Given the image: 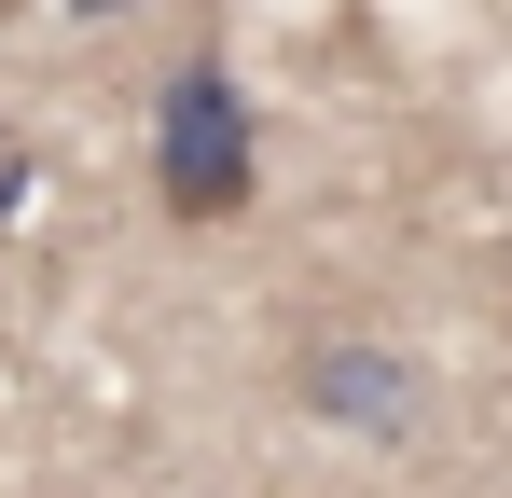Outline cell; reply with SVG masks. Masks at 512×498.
<instances>
[{"instance_id": "6da1fadb", "label": "cell", "mask_w": 512, "mask_h": 498, "mask_svg": "<svg viewBox=\"0 0 512 498\" xmlns=\"http://www.w3.org/2000/svg\"><path fill=\"white\" fill-rule=\"evenodd\" d=\"M250 194H263L250 97H236L222 56H180L167 97H153V208H167L180 236H222V222H250Z\"/></svg>"}, {"instance_id": "7a4b0ae2", "label": "cell", "mask_w": 512, "mask_h": 498, "mask_svg": "<svg viewBox=\"0 0 512 498\" xmlns=\"http://www.w3.org/2000/svg\"><path fill=\"white\" fill-rule=\"evenodd\" d=\"M291 402H305V415H346V429H388V443H402V429L429 415V388H416V360H402V346H360V332H333V346H305V360H291Z\"/></svg>"}, {"instance_id": "3957f363", "label": "cell", "mask_w": 512, "mask_h": 498, "mask_svg": "<svg viewBox=\"0 0 512 498\" xmlns=\"http://www.w3.org/2000/svg\"><path fill=\"white\" fill-rule=\"evenodd\" d=\"M70 14H125V0H70Z\"/></svg>"}]
</instances>
